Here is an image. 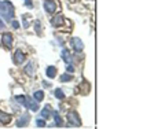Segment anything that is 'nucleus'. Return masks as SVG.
Here are the masks:
<instances>
[{
  "instance_id": "nucleus-15",
  "label": "nucleus",
  "mask_w": 165,
  "mask_h": 129,
  "mask_svg": "<svg viewBox=\"0 0 165 129\" xmlns=\"http://www.w3.org/2000/svg\"><path fill=\"white\" fill-rule=\"evenodd\" d=\"M33 99H35L36 102H41L44 99V92L43 91H36L35 95H33Z\"/></svg>"
},
{
  "instance_id": "nucleus-9",
  "label": "nucleus",
  "mask_w": 165,
  "mask_h": 129,
  "mask_svg": "<svg viewBox=\"0 0 165 129\" xmlns=\"http://www.w3.org/2000/svg\"><path fill=\"white\" fill-rule=\"evenodd\" d=\"M62 22H63V17H62V14H57L54 18L51 19V25L54 26V28H58V26L62 25Z\"/></svg>"
},
{
  "instance_id": "nucleus-1",
  "label": "nucleus",
  "mask_w": 165,
  "mask_h": 129,
  "mask_svg": "<svg viewBox=\"0 0 165 129\" xmlns=\"http://www.w3.org/2000/svg\"><path fill=\"white\" fill-rule=\"evenodd\" d=\"M0 15L6 21H13V18H14V7H13L11 1H8V0L0 1Z\"/></svg>"
},
{
  "instance_id": "nucleus-24",
  "label": "nucleus",
  "mask_w": 165,
  "mask_h": 129,
  "mask_svg": "<svg viewBox=\"0 0 165 129\" xmlns=\"http://www.w3.org/2000/svg\"><path fill=\"white\" fill-rule=\"evenodd\" d=\"M11 25H13V28H14V29H18L19 28V22L18 21H13V22H11Z\"/></svg>"
},
{
  "instance_id": "nucleus-17",
  "label": "nucleus",
  "mask_w": 165,
  "mask_h": 129,
  "mask_svg": "<svg viewBox=\"0 0 165 129\" xmlns=\"http://www.w3.org/2000/svg\"><path fill=\"white\" fill-rule=\"evenodd\" d=\"M55 96H57V99H59V100L65 99V93H63V91H62L61 88H57V89H55Z\"/></svg>"
},
{
  "instance_id": "nucleus-23",
  "label": "nucleus",
  "mask_w": 165,
  "mask_h": 129,
  "mask_svg": "<svg viewBox=\"0 0 165 129\" xmlns=\"http://www.w3.org/2000/svg\"><path fill=\"white\" fill-rule=\"evenodd\" d=\"M25 6L28 8H33V4H32V0H25Z\"/></svg>"
},
{
  "instance_id": "nucleus-12",
  "label": "nucleus",
  "mask_w": 165,
  "mask_h": 129,
  "mask_svg": "<svg viewBox=\"0 0 165 129\" xmlns=\"http://www.w3.org/2000/svg\"><path fill=\"white\" fill-rule=\"evenodd\" d=\"M46 74H47V77H50V78H54L55 75H57V69H55V66H48Z\"/></svg>"
},
{
  "instance_id": "nucleus-20",
  "label": "nucleus",
  "mask_w": 165,
  "mask_h": 129,
  "mask_svg": "<svg viewBox=\"0 0 165 129\" xmlns=\"http://www.w3.org/2000/svg\"><path fill=\"white\" fill-rule=\"evenodd\" d=\"M36 125L39 126V128H44V126H46V121H44V119H37Z\"/></svg>"
},
{
  "instance_id": "nucleus-2",
  "label": "nucleus",
  "mask_w": 165,
  "mask_h": 129,
  "mask_svg": "<svg viewBox=\"0 0 165 129\" xmlns=\"http://www.w3.org/2000/svg\"><path fill=\"white\" fill-rule=\"evenodd\" d=\"M68 119H69V126H81V119H80V115L76 113V111H69L68 113Z\"/></svg>"
},
{
  "instance_id": "nucleus-26",
  "label": "nucleus",
  "mask_w": 165,
  "mask_h": 129,
  "mask_svg": "<svg viewBox=\"0 0 165 129\" xmlns=\"http://www.w3.org/2000/svg\"><path fill=\"white\" fill-rule=\"evenodd\" d=\"M0 29H4V23H3V21L0 19Z\"/></svg>"
},
{
  "instance_id": "nucleus-6",
  "label": "nucleus",
  "mask_w": 165,
  "mask_h": 129,
  "mask_svg": "<svg viewBox=\"0 0 165 129\" xmlns=\"http://www.w3.org/2000/svg\"><path fill=\"white\" fill-rule=\"evenodd\" d=\"M25 59H26V55L24 54L21 50L15 51V54H14V63L21 64V63H24V62H25Z\"/></svg>"
},
{
  "instance_id": "nucleus-11",
  "label": "nucleus",
  "mask_w": 165,
  "mask_h": 129,
  "mask_svg": "<svg viewBox=\"0 0 165 129\" xmlns=\"http://www.w3.org/2000/svg\"><path fill=\"white\" fill-rule=\"evenodd\" d=\"M11 122V115L7 114V113H3V111H0V124H4V125H7Z\"/></svg>"
},
{
  "instance_id": "nucleus-22",
  "label": "nucleus",
  "mask_w": 165,
  "mask_h": 129,
  "mask_svg": "<svg viewBox=\"0 0 165 129\" xmlns=\"http://www.w3.org/2000/svg\"><path fill=\"white\" fill-rule=\"evenodd\" d=\"M35 26H36V32L41 30V23H40V21H36V22H35Z\"/></svg>"
},
{
  "instance_id": "nucleus-16",
  "label": "nucleus",
  "mask_w": 165,
  "mask_h": 129,
  "mask_svg": "<svg viewBox=\"0 0 165 129\" xmlns=\"http://www.w3.org/2000/svg\"><path fill=\"white\" fill-rule=\"evenodd\" d=\"M52 117L55 119V125L57 126H62V117L58 113H52Z\"/></svg>"
},
{
  "instance_id": "nucleus-5",
  "label": "nucleus",
  "mask_w": 165,
  "mask_h": 129,
  "mask_svg": "<svg viewBox=\"0 0 165 129\" xmlns=\"http://www.w3.org/2000/svg\"><path fill=\"white\" fill-rule=\"evenodd\" d=\"M25 107H28L29 110H32V111H37L39 110V104H37V102L35 99H32L30 96H26Z\"/></svg>"
},
{
  "instance_id": "nucleus-3",
  "label": "nucleus",
  "mask_w": 165,
  "mask_h": 129,
  "mask_svg": "<svg viewBox=\"0 0 165 129\" xmlns=\"http://www.w3.org/2000/svg\"><path fill=\"white\" fill-rule=\"evenodd\" d=\"M70 45H72V48L76 51V52H80V51L84 50V43H82L81 39H79V37H72Z\"/></svg>"
},
{
  "instance_id": "nucleus-13",
  "label": "nucleus",
  "mask_w": 165,
  "mask_h": 129,
  "mask_svg": "<svg viewBox=\"0 0 165 129\" xmlns=\"http://www.w3.org/2000/svg\"><path fill=\"white\" fill-rule=\"evenodd\" d=\"M62 58H63V61L66 62V63H70V61H72V56H70V52H69V50H62Z\"/></svg>"
},
{
  "instance_id": "nucleus-7",
  "label": "nucleus",
  "mask_w": 165,
  "mask_h": 129,
  "mask_svg": "<svg viewBox=\"0 0 165 129\" xmlns=\"http://www.w3.org/2000/svg\"><path fill=\"white\" fill-rule=\"evenodd\" d=\"M1 40H3V44L7 50H10L13 47V36H11V33H4L1 36Z\"/></svg>"
},
{
  "instance_id": "nucleus-10",
  "label": "nucleus",
  "mask_w": 165,
  "mask_h": 129,
  "mask_svg": "<svg viewBox=\"0 0 165 129\" xmlns=\"http://www.w3.org/2000/svg\"><path fill=\"white\" fill-rule=\"evenodd\" d=\"M52 113H54V111L51 110L50 106H46L43 110L40 111V115H41V118H43V119H47V118H50L51 115H52Z\"/></svg>"
},
{
  "instance_id": "nucleus-18",
  "label": "nucleus",
  "mask_w": 165,
  "mask_h": 129,
  "mask_svg": "<svg viewBox=\"0 0 165 129\" xmlns=\"http://www.w3.org/2000/svg\"><path fill=\"white\" fill-rule=\"evenodd\" d=\"M61 81H63V83L72 81V74H70V73H65V74H62L61 75Z\"/></svg>"
},
{
  "instance_id": "nucleus-4",
  "label": "nucleus",
  "mask_w": 165,
  "mask_h": 129,
  "mask_svg": "<svg viewBox=\"0 0 165 129\" xmlns=\"http://www.w3.org/2000/svg\"><path fill=\"white\" fill-rule=\"evenodd\" d=\"M43 6H44V10H46L48 14H54L55 10H57V3H55L54 0H44Z\"/></svg>"
},
{
  "instance_id": "nucleus-21",
  "label": "nucleus",
  "mask_w": 165,
  "mask_h": 129,
  "mask_svg": "<svg viewBox=\"0 0 165 129\" xmlns=\"http://www.w3.org/2000/svg\"><path fill=\"white\" fill-rule=\"evenodd\" d=\"M66 70H68V73H73V72H74V67H73V64H70V63L66 64Z\"/></svg>"
},
{
  "instance_id": "nucleus-19",
  "label": "nucleus",
  "mask_w": 165,
  "mask_h": 129,
  "mask_svg": "<svg viewBox=\"0 0 165 129\" xmlns=\"http://www.w3.org/2000/svg\"><path fill=\"white\" fill-rule=\"evenodd\" d=\"M15 100L18 102L19 104H22V106H25V103H26V96H24V95H18V96H15Z\"/></svg>"
},
{
  "instance_id": "nucleus-8",
  "label": "nucleus",
  "mask_w": 165,
  "mask_h": 129,
  "mask_svg": "<svg viewBox=\"0 0 165 129\" xmlns=\"http://www.w3.org/2000/svg\"><path fill=\"white\" fill-rule=\"evenodd\" d=\"M29 119H30V117H29L28 114H24L21 118H18V121H17V126H18V128H24V126H26L28 125V122H29Z\"/></svg>"
},
{
  "instance_id": "nucleus-14",
  "label": "nucleus",
  "mask_w": 165,
  "mask_h": 129,
  "mask_svg": "<svg viewBox=\"0 0 165 129\" xmlns=\"http://www.w3.org/2000/svg\"><path fill=\"white\" fill-rule=\"evenodd\" d=\"M25 73L28 75H33V74H35V67H33L32 62H29V63L25 66Z\"/></svg>"
},
{
  "instance_id": "nucleus-25",
  "label": "nucleus",
  "mask_w": 165,
  "mask_h": 129,
  "mask_svg": "<svg viewBox=\"0 0 165 129\" xmlns=\"http://www.w3.org/2000/svg\"><path fill=\"white\" fill-rule=\"evenodd\" d=\"M24 25H25V28H28V26H29V21L26 19L25 15H24Z\"/></svg>"
}]
</instances>
